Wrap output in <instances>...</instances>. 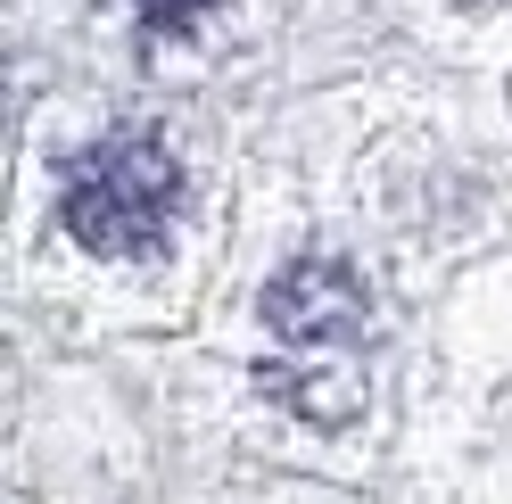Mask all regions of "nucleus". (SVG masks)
<instances>
[{"label": "nucleus", "instance_id": "f03ea898", "mask_svg": "<svg viewBox=\"0 0 512 504\" xmlns=\"http://www.w3.org/2000/svg\"><path fill=\"white\" fill-rule=\"evenodd\" d=\"M265 314H273V331L290 339V348H347L356 323H364V290H356V273L306 257V265H290L273 281Z\"/></svg>", "mask_w": 512, "mask_h": 504}, {"label": "nucleus", "instance_id": "f257e3e1", "mask_svg": "<svg viewBox=\"0 0 512 504\" xmlns=\"http://www.w3.org/2000/svg\"><path fill=\"white\" fill-rule=\"evenodd\" d=\"M174 207H182V166L149 133L91 141L67 166V191H58L67 232L83 248H100V257H141V248H157V232L174 224Z\"/></svg>", "mask_w": 512, "mask_h": 504}, {"label": "nucleus", "instance_id": "7ed1b4c3", "mask_svg": "<svg viewBox=\"0 0 512 504\" xmlns=\"http://www.w3.org/2000/svg\"><path fill=\"white\" fill-rule=\"evenodd\" d=\"M133 17L149 34H190V25L207 17V0H133Z\"/></svg>", "mask_w": 512, "mask_h": 504}]
</instances>
